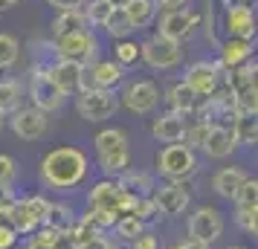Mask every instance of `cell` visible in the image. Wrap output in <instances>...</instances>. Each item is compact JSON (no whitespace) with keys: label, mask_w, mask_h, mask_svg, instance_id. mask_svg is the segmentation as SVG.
<instances>
[{"label":"cell","mask_w":258,"mask_h":249,"mask_svg":"<svg viewBox=\"0 0 258 249\" xmlns=\"http://www.w3.org/2000/svg\"><path fill=\"white\" fill-rule=\"evenodd\" d=\"M218 78H221V64L215 61H195L186 67V75H183V84H186L198 99H206L218 90Z\"/></svg>","instance_id":"14"},{"label":"cell","mask_w":258,"mask_h":249,"mask_svg":"<svg viewBox=\"0 0 258 249\" xmlns=\"http://www.w3.org/2000/svg\"><path fill=\"white\" fill-rule=\"evenodd\" d=\"M47 72H49V78L55 81V87L61 90V96L82 93L84 67H79V64H70V61H55L52 67H47Z\"/></svg>","instance_id":"20"},{"label":"cell","mask_w":258,"mask_h":249,"mask_svg":"<svg viewBox=\"0 0 258 249\" xmlns=\"http://www.w3.org/2000/svg\"><path fill=\"white\" fill-rule=\"evenodd\" d=\"M116 183L122 186V191H128L134 197H151L154 191V183L145 171H122Z\"/></svg>","instance_id":"25"},{"label":"cell","mask_w":258,"mask_h":249,"mask_svg":"<svg viewBox=\"0 0 258 249\" xmlns=\"http://www.w3.org/2000/svg\"><path fill=\"white\" fill-rule=\"evenodd\" d=\"M102 26H105L107 35L119 38V41H125V38L134 32V24H131V18H128V12H125V9H113V12L107 15V21Z\"/></svg>","instance_id":"30"},{"label":"cell","mask_w":258,"mask_h":249,"mask_svg":"<svg viewBox=\"0 0 258 249\" xmlns=\"http://www.w3.org/2000/svg\"><path fill=\"white\" fill-rule=\"evenodd\" d=\"M29 99H32V107H38V110H44V113H49V110H58L61 102H64V96H61V90L55 87V81L49 78L47 67H35L32 70V75H29Z\"/></svg>","instance_id":"11"},{"label":"cell","mask_w":258,"mask_h":249,"mask_svg":"<svg viewBox=\"0 0 258 249\" xmlns=\"http://www.w3.org/2000/svg\"><path fill=\"white\" fill-rule=\"evenodd\" d=\"M163 12H180V9H188V0H154Z\"/></svg>","instance_id":"45"},{"label":"cell","mask_w":258,"mask_h":249,"mask_svg":"<svg viewBox=\"0 0 258 249\" xmlns=\"http://www.w3.org/2000/svg\"><path fill=\"white\" fill-rule=\"evenodd\" d=\"M96 159L99 168L107 177H119L122 171H128L131 162V148H128V133L119 128H105L102 133H96Z\"/></svg>","instance_id":"2"},{"label":"cell","mask_w":258,"mask_h":249,"mask_svg":"<svg viewBox=\"0 0 258 249\" xmlns=\"http://www.w3.org/2000/svg\"><path fill=\"white\" fill-rule=\"evenodd\" d=\"M131 249H160V237L151 235V232H142L131 240Z\"/></svg>","instance_id":"42"},{"label":"cell","mask_w":258,"mask_h":249,"mask_svg":"<svg viewBox=\"0 0 258 249\" xmlns=\"http://www.w3.org/2000/svg\"><path fill=\"white\" fill-rule=\"evenodd\" d=\"M252 206H258V180L246 177L244 186L235 194V209H252Z\"/></svg>","instance_id":"34"},{"label":"cell","mask_w":258,"mask_h":249,"mask_svg":"<svg viewBox=\"0 0 258 249\" xmlns=\"http://www.w3.org/2000/svg\"><path fill=\"white\" fill-rule=\"evenodd\" d=\"M186 116H180V113H163V116H157L151 122V133H154V139H160V142L165 145H174L183 139V133H186Z\"/></svg>","instance_id":"21"},{"label":"cell","mask_w":258,"mask_h":249,"mask_svg":"<svg viewBox=\"0 0 258 249\" xmlns=\"http://www.w3.org/2000/svg\"><path fill=\"white\" fill-rule=\"evenodd\" d=\"M198 26V15L188 12V9H180V12H165L160 18V32L157 35L168 38V41H186L191 35V29Z\"/></svg>","instance_id":"19"},{"label":"cell","mask_w":258,"mask_h":249,"mask_svg":"<svg viewBox=\"0 0 258 249\" xmlns=\"http://www.w3.org/2000/svg\"><path fill=\"white\" fill-rule=\"evenodd\" d=\"M52 9L58 12H67V9H82V0H47Z\"/></svg>","instance_id":"46"},{"label":"cell","mask_w":258,"mask_h":249,"mask_svg":"<svg viewBox=\"0 0 258 249\" xmlns=\"http://www.w3.org/2000/svg\"><path fill=\"white\" fill-rule=\"evenodd\" d=\"M119 102L128 107L131 113L145 116V113H151L154 107L160 105V87H157L151 78H137V81H131L128 87L122 90Z\"/></svg>","instance_id":"12"},{"label":"cell","mask_w":258,"mask_h":249,"mask_svg":"<svg viewBox=\"0 0 258 249\" xmlns=\"http://www.w3.org/2000/svg\"><path fill=\"white\" fill-rule=\"evenodd\" d=\"M122 67L116 61H93L90 67H84L82 75V90H113L122 81Z\"/></svg>","instance_id":"16"},{"label":"cell","mask_w":258,"mask_h":249,"mask_svg":"<svg viewBox=\"0 0 258 249\" xmlns=\"http://www.w3.org/2000/svg\"><path fill=\"white\" fill-rule=\"evenodd\" d=\"M244 180H246V174L241 168L226 165V168H221V171H215V177H212V191H215L218 197H223V200H235V194L244 186Z\"/></svg>","instance_id":"23"},{"label":"cell","mask_w":258,"mask_h":249,"mask_svg":"<svg viewBox=\"0 0 258 249\" xmlns=\"http://www.w3.org/2000/svg\"><path fill=\"white\" fill-rule=\"evenodd\" d=\"M235 148H238V139H235L232 125H209L206 139L200 145V151L209 156V159H226Z\"/></svg>","instance_id":"17"},{"label":"cell","mask_w":258,"mask_h":249,"mask_svg":"<svg viewBox=\"0 0 258 249\" xmlns=\"http://www.w3.org/2000/svg\"><path fill=\"white\" fill-rule=\"evenodd\" d=\"M24 249H58V232L44 226V229H38L35 235L26 240Z\"/></svg>","instance_id":"35"},{"label":"cell","mask_w":258,"mask_h":249,"mask_svg":"<svg viewBox=\"0 0 258 249\" xmlns=\"http://www.w3.org/2000/svg\"><path fill=\"white\" fill-rule=\"evenodd\" d=\"M206 131H209V122L206 119H200V122H195V125H186V133H183V139H186V148H200L203 145V139H206Z\"/></svg>","instance_id":"37"},{"label":"cell","mask_w":258,"mask_h":249,"mask_svg":"<svg viewBox=\"0 0 258 249\" xmlns=\"http://www.w3.org/2000/svg\"><path fill=\"white\" fill-rule=\"evenodd\" d=\"M87 154L76 145H61L52 148L44 159H41V183L52 191H73L76 186H82L87 177Z\"/></svg>","instance_id":"1"},{"label":"cell","mask_w":258,"mask_h":249,"mask_svg":"<svg viewBox=\"0 0 258 249\" xmlns=\"http://www.w3.org/2000/svg\"><path fill=\"white\" fill-rule=\"evenodd\" d=\"M18 55H21V44L18 38L9 35V32H0V70H9L18 64Z\"/></svg>","instance_id":"32"},{"label":"cell","mask_w":258,"mask_h":249,"mask_svg":"<svg viewBox=\"0 0 258 249\" xmlns=\"http://www.w3.org/2000/svg\"><path fill=\"white\" fill-rule=\"evenodd\" d=\"M221 47V70H232V67H241V64H246V61L252 58V44L249 41H244V38H226L223 44H218Z\"/></svg>","instance_id":"22"},{"label":"cell","mask_w":258,"mask_h":249,"mask_svg":"<svg viewBox=\"0 0 258 249\" xmlns=\"http://www.w3.org/2000/svg\"><path fill=\"white\" fill-rule=\"evenodd\" d=\"M15 177H18V165L9 154H0V191H9L12 189Z\"/></svg>","instance_id":"40"},{"label":"cell","mask_w":258,"mask_h":249,"mask_svg":"<svg viewBox=\"0 0 258 249\" xmlns=\"http://www.w3.org/2000/svg\"><path fill=\"white\" fill-rule=\"evenodd\" d=\"M223 249H244V246H223Z\"/></svg>","instance_id":"52"},{"label":"cell","mask_w":258,"mask_h":249,"mask_svg":"<svg viewBox=\"0 0 258 249\" xmlns=\"http://www.w3.org/2000/svg\"><path fill=\"white\" fill-rule=\"evenodd\" d=\"M137 200L134 194L128 191H122L116 180H102V183H96L93 189H90V197H87V206H90V212H107V214H128L131 203Z\"/></svg>","instance_id":"7"},{"label":"cell","mask_w":258,"mask_h":249,"mask_svg":"<svg viewBox=\"0 0 258 249\" xmlns=\"http://www.w3.org/2000/svg\"><path fill=\"white\" fill-rule=\"evenodd\" d=\"M24 99V84L18 78H0V113H15Z\"/></svg>","instance_id":"27"},{"label":"cell","mask_w":258,"mask_h":249,"mask_svg":"<svg viewBox=\"0 0 258 249\" xmlns=\"http://www.w3.org/2000/svg\"><path fill=\"white\" fill-rule=\"evenodd\" d=\"M119 110V96L113 90H82L76 93V113L84 122H105Z\"/></svg>","instance_id":"8"},{"label":"cell","mask_w":258,"mask_h":249,"mask_svg":"<svg viewBox=\"0 0 258 249\" xmlns=\"http://www.w3.org/2000/svg\"><path fill=\"white\" fill-rule=\"evenodd\" d=\"M49 212V200L41 197V194H32V197H24V200H15L12 209H9V217L6 223L12 226L18 235H29L44 226Z\"/></svg>","instance_id":"6"},{"label":"cell","mask_w":258,"mask_h":249,"mask_svg":"<svg viewBox=\"0 0 258 249\" xmlns=\"http://www.w3.org/2000/svg\"><path fill=\"white\" fill-rule=\"evenodd\" d=\"M125 12H128L134 29H142L145 24H151L154 12H157V3H154V0H128Z\"/></svg>","instance_id":"29"},{"label":"cell","mask_w":258,"mask_h":249,"mask_svg":"<svg viewBox=\"0 0 258 249\" xmlns=\"http://www.w3.org/2000/svg\"><path fill=\"white\" fill-rule=\"evenodd\" d=\"M105 3H110L113 9H125V6H128V0H105Z\"/></svg>","instance_id":"49"},{"label":"cell","mask_w":258,"mask_h":249,"mask_svg":"<svg viewBox=\"0 0 258 249\" xmlns=\"http://www.w3.org/2000/svg\"><path fill=\"white\" fill-rule=\"evenodd\" d=\"M165 102H168V107H171V113H180V116H188L191 110H195V105H198V96L188 90L183 81H177L168 87V93H165Z\"/></svg>","instance_id":"24"},{"label":"cell","mask_w":258,"mask_h":249,"mask_svg":"<svg viewBox=\"0 0 258 249\" xmlns=\"http://www.w3.org/2000/svg\"><path fill=\"white\" fill-rule=\"evenodd\" d=\"M226 90L232 96L238 113H246V116H255L258 113V87H255V61L249 64H241V67H232L226 72Z\"/></svg>","instance_id":"3"},{"label":"cell","mask_w":258,"mask_h":249,"mask_svg":"<svg viewBox=\"0 0 258 249\" xmlns=\"http://www.w3.org/2000/svg\"><path fill=\"white\" fill-rule=\"evenodd\" d=\"M44 226H49V229H55L58 235H64V232H70L73 226H76L73 209H70V206H64V203H49V212H47V220H44Z\"/></svg>","instance_id":"28"},{"label":"cell","mask_w":258,"mask_h":249,"mask_svg":"<svg viewBox=\"0 0 258 249\" xmlns=\"http://www.w3.org/2000/svg\"><path fill=\"white\" fill-rule=\"evenodd\" d=\"M18 243V232L9 223H0V249H12Z\"/></svg>","instance_id":"44"},{"label":"cell","mask_w":258,"mask_h":249,"mask_svg":"<svg viewBox=\"0 0 258 249\" xmlns=\"http://www.w3.org/2000/svg\"><path fill=\"white\" fill-rule=\"evenodd\" d=\"M223 29L229 32V38H244V41H252L255 38V12L252 6H226L223 12Z\"/></svg>","instance_id":"18"},{"label":"cell","mask_w":258,"mask_h":249,"mask_svg":"<svg viewBox=\"0 0 258 249\" xmlns=\"http://www.w3.org/2000/svg\"><path fill=\"white\" fill-rule=\"evenodd\" d=\"M96 52H99V38H96L93 29H79V32L55 38V55H58V61L90 67L96 61Z\"/></svg>","instance_id":"5"},{"label":"cell","mask_w":258,"mask_h":249,"mask_svg":"<svg viewBox=\"0 0 258 249\" xmlns=\"http://www.w3.org/2000/svg\"><path fill=\"white\" fill-rule=\"evenodd\" d=\"M79 29H87V18H84L82 9H67V12H58L55 21H52V32L55 38L70 35V32H79Z\"/></svg>","instance_id":"26"},{"label":"cell","mask_w":258,"mask_h":249,"mask_svg":"<svg viewBox=\"0 0 258 249\" xmlns=\"http://www.w3.org/2000/svg\"><path fill=\"white\" fill-rule=\"evenodd\" d=\"M3 125H6V113H0V131H3Z\"/></svg>","instance_id":"51"},{"label":"cell","mask_w":258,"mask_h":249,"mask_svg":"<svg viewBox=\"0 0 258 249\" xmlns=\"http://www.w3.org/2000/svg\"><path fill=\"white\" fill-rule=\"evenodd\" d=\"M157 171L165 180H171V183H186L198 171V154L191 148H186L183 142L165 145L163 151L157 154Z\"/></svg>","instance_id":"4"},{"label":"cell","mask_w":258,"mask_h":249,"mask_svg":"<svg viewBox=\"0 0 258 249\" xmlns=\"http://www.w3.org/2000/svg\"><path fill=\"white\" fill-rule=\"evenodd\" d=\"M221 235H223V214L215 206H200V209L191 212V217H188V240L212 249V243H218Z\"/></svg>","instance_id":"9"},{"label":"cell","mask_w":258,"mask_h":249,"mask_svg":"<svg viewBox=\"0 0 258 249\" xmlns=\"http://www.w3.org/2000/svg\"><path fill=\"white\" fill-rule=\"evenodd\" d=\"M151 200L157 206V212L168 214V217H177V214H183L188 209L191 191L183 183H168V186H160V189L151 191Z\"/></svg>","instance_id":"15"},{"label":"cell","mask_w":258,"mask_h":249,"mask_svg":"<svg viewBox=\"0 0 258 249\" xmlns=\"http://www.w3.org/2000/svg\"><path fill=\"white\" fill-rule=\"evenodd\" d=\"M235 223L244 229L246 235H258V206L252 209H235Z\"/></svg>","instance_id":"36"},{"label":"cell","mask_w":258,"mask_h":249,"mask_svg":"<svg viewBox=\"0 0 258 249\" xmlns=\"http://www.w3.org/2000/svg\"><path fill=\"white\" fill-rule=\"evenodd\" d=\"M113 12V6L110 3H105V0H93L87 9H84V18H87V24H93V26H102L107 21V15Z\"/></svg>","instance_id":"38"},{"label":"cell","mask_w":258,"mask_h":249,"mask_svg":"<svg viewBox=\"0 0 258 249\" xmlns=\"http://www.w3.org/2000/svg\"><path fill=\"white\" fill-rule=\"evenodd\" d=\"M9 125H12V133L21 142H38L49 128L47 113L38 107H18L9 119Z\"/></svg>","instance_id":"13"},{"label":"cell","mask_w":258,"mask_h":249,"mask_svg":"<svg viewBox=\"0 0 258 249\" xmlns=\"http://www.w3.org/2000/svg\"><path fill=\"white\" fill-rule=\"evenodd\" d=\"M21 0H0V12H6V9H15Z\"/></svg>","instance_id":"48"},{"label":"cell","mask_w":258,"mask_h":249,"mask_svg":"<svg viewBox=\"0 0 258 249\" xmlns=\"http://www.w3.org/2000/svg\"><path fill=\"white\" fill-rule=\"evenodd\" d=\"M232 131L238 145H255L258 139V128H255V116H246V113H238L232 119Z\"/></svg>","instance_id":"31"},{"label":"cell","mask_w":258,"mask_h":249,"mask_svg":"<svg viewBox=\"0 0 258 249\" xmlns=\"http://www.w3.org/2000/svg\"><path fill=\"white\" fill-rule=\"evenodd\" d=\"M140 58L154 70H174L183 61V47L163 35H151L145 44H140Z\"/></svg>","instance_id":"10"},{"label":"cell","mask_w":258,"mask_h":249,"mask_svg":"<svg viewBox=\"0 0 258 249\" xmlns=\"http://www.w3.org/2000/svg\"><path fill=\"white\" fill-rule=\"evenodd\" d=\"M113 229H116V235L122 237V240H134L137 235H142V232H145V223H142V220H137L134 214H119V220L113 223Z\"/></svg>","instance_id":"33"},{"label":"cell","mask_w":258,"mask_h":249,"mask_svg":"<svg viewBox=\"0 0 258 249\" xmlns=\"http://www.w3.org/2000/svg\"><path fill=\"white\" fill-rule=\"evenodd\" d=\"M113 52H116V64L119 67H125V64H137V61H140V44H134V41H119Z\"/></svg>","instance_id":"39"},{"label":"cell","mask_w":258,"mask_h":249,"mask_svg":"<svg viewBox=\"0 0 258 249\" xmlns=\"http://www.w3.org/2000/svg\"><path fill=\"white\" fill-rule=\"evenodd\" d=\"M128 214H134L137 220H151V217H157V206H154V200L151 197H137V200L131 203V209H128Z\"/></svg>","instance_id":"41"},{"label":"cell","mask_w":258,"mask_h":249,"mask_svg":"<svg viewBox=\"0 0 258 249\" xmlns=\"http://www.w3.org/2000/svg\"><path fill=\"white\" fill-rule=\"evenodd\" d=\"M238 6H249V3H255V0H235Z\"/></svg>","instance_id":"50"},{"label":"cell","mask_w":258,"mask_h":249,"mask_svg":"<svg viewBox=\"0 0 258 249\" xmlns=\"http://www.w3.org/2000/svg\"><path fill=\"white\" fill-rule=\"evenodd\" d=\"M73 249H113V243H110L107 235H93L90 240H84V243H79V246H73Z\"/></svg>","instance_id":"43"},{"label":"cell","mask_w":258,"mask_h":249,"mask_svg":"<svg viewBox=\"0 0 258 249\" xmlns=\"http://www.w3.org/2000/svg\"><path fill=\"white\" fill-rule=\"evenodd\" d=\"M171 249H209V246H203V243H195V240H177Z\"/></svg>","instance_id":"47"}]
</instances>
